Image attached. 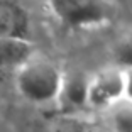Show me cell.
<instances>
[{"label":"cell","instance_id":"cell-1","mask_svg":"<svg viewBox=\"0 0 132 132\" xmlns=\"http://www.w3.org/2000/svg\"><path fill=\"white\" fill-rule=\"evenodd\" d=\"M63 83V71L49 59L32 56L15 70L17 92L34 105L58 102Z\"/></svg>","mask_w":132,"mask_h":132},{"label":"cell","instance_id":"cell-2","mask_svg":"<svg viewBox=\"0 0 132 132\" xmlns=\"http://www.w3.org/2000/svg\"><path fill=\"white\" fill-rule=\"evenodd\" d=\"M49 10L68 29H93L113 19L110 0H46Z\"/></svg>","mask_w":132,"mask_h":132},{"label":"cell","instance_id":"cell-3","mask_svg":"<svg viewBox=\"0 0 132 132\" xmlns=\"http://www.w3.org/2000/svg\"><path fill=\"white\" fill-rule=\"evenodd\" d=\"M124 100V71L107 68L88 80L86 105L93 109H112Z\"/></svg>","mask_w":132,"mask_h":132},{"label":"cell","instance_id":"cell-4","mask_svg":"<svg viewBox=\"0 0 132 132\" xmlns=\"http://www.w3.org/2000/svg\"><path fill=\"white\" fill-rule=\"evenodd\" d=\"M88 76L81 73L73 75H63L61 90L58 95V102L61 107L68 110H76L86 105V97H88Z\"/></svg>","mask_w":132,"mask_h":132},{"label":"cell","instance_id":"cell-5","mask_svg":"<svg viewBox=\"0 0 132 132\" xmlns=\"http://www.w3.org/2000/svg\"><path fill=\"white\" fill-rule=\"evenodd\" d=\"M27 14L10 0H0V36L27 39Z\"/></svg>","mask_w":132,"mask_h":132},{"label":"cell","instance_id":"cell-6","mask_svg":"<svg viewBox=\"0 0 132 132\" xmlns=\"http://www.w3.org/2000/svg\"><path fill=\"white\" fill-rule=\"evenodd\" d=\"M32 58V44L29 39L0 36V71L17 70Z\"/></svg>","mask_w":132,"mask_h":132},{"label":"cell","instance_id":"cell-7","mask_svg":"<svg viewBox=\"0 0 132 132\" xmlns=\"http://www.w3.org/2000/svg\"><path fill=\"white\" fill-rule=\"evenodd\" d=\"M110 129L113 132H132V103L119 102L110 109Z\"/></svg>","mask_w":132,"mask_h":132},{"label":"cell","instance_id":"cell-8","mask_svg":"<svg viewBox=\"0 0 132 132\" xmlns=\"http://www.w3.org/2000/svg\"><path fill=\"white\" fill-rule=\"evenodd\" d=\"M113 61L115 68L122 71L132 70V36L122 39L113 49Z\"/></svg>","mask_w":132,"mask_h":132},{"label":"cell","instance_id":"cell-9","mask_svg":"<svg viewBox=\"0 0 132 132\" xmlns=\"http://www.w3.org/2000/svg\"><path fill=\"white\" fill-rule=\"evenodd\" d=\"M124 100L132 103V70L124 71Z\"/></svg>","mask_w":132,"mask_h":132},{"label":"cell","instance_id":"cell-10","mask_svg":"<svg viewBox=\"0 0 132 132\" xmlns=\"http://www.w3.org/2000/svg\"><path fill=\"white\" fill-rule=\"evenodd\" d=\"M78 132H113L112 129H110V125H97V124H90V125H85V127H81Z\"/></svg>","mask_w":132,"mask_h":132}]
</instances>
